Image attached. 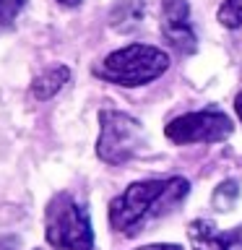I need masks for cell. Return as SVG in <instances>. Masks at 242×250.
<instances>
[{
	"label": "cell",
	"instance_id": "6da1fadb",
	"mask_svg": "<svg viewBox=\"0 0 242 250\" xmlns=\"http://www.w3.org/2000/svg\"><path fill=\"white\" fill-rule=\"evenodd\" d=\"M187 188H190V183L185 177L141 180V183H133L109 203V227L117 234L133 237L151 219L175 208L187 195Z\"/></svg>",
	"mask_w": 242,
	"mask_h": 250
},
{
	"label": "cell",
	"instance_id": "7a4b0ae2",
	"mask_svg": "<svg viewBox=\"0 0 242 250\" xmlns=\"http://www.w3.org/2000/svg\"><path fill=\"white\" fill-rule=\"evenodd\" d=\"M169 68V55L154 44H128L109 52L94 68L101 81L117 86H146Z\"/></svg>",
	"mask_w": 242,
	"mask_h": 250
},
{
	"label": "cell",
	"instance_id": "3957f363",
	"mask_svg": "<svg viewBox=\"0 0 242 250\" xmlns=\"http://www.w3.org/2000/svg\"><path fill=\"white\" fill-rule=\"evenodd\" d=\"M44 237L55 250H94L89 211L70 193H58L44 211Z\"/></svg>",
	"mask_w": 242,
	"mask_h": 250
},
{
	"label": "cell",
	"instance_id": "277c9868",
	"mask_svg": "<svg viewBox=\"0 0 242 250\" xmlns=\"http://www.w3.org/2000/svg\"><path fill=\"white\" fill-rule=\"evenodd\" d=\"M143 146V125L128 112L117 109H101L99 112V141H97V154L101 162L125 164L141 151Z\"/></svg>",
	"mask_w": 242,
	"mask_h": 250
},
{
	"label": "cell",
	"instance_id": "5b68a950",
	"mask_svg": "<svg viewBox=\"0 0 242 250\" xmlns=\"http://www.w3.org/2000/svg\"><path fill=\"white\" fill-rule=\"evenodd\" d=\"M234 130V123L229 115L222 109H198V112H187L175 117L164 133L172 144L187 146V144H219L226 141Z\"/></svg>",
	"mask_w": 242,
	"mask_h": 250
},
{
	"label": "cell",
	"instance_id": "8992f818",
	"mask_svg": "<svg viewBox=\"0 0 242 250\" xmlns=\"http://www.w3.org/2000/svg\"><path fill=\"white\" fill-rule=\"evenodd\" d=\"M161 34L177 52H195V31L190 23L187 0H164L161 3Z\"/></svg>",
	"mask_w": 242,
	"mask_h": 250
},
{
	"label": "cell",
	"instance_id": "52a82bcc",
	"mask_svg": "<svg viewBox=\"0 0 242 250\" xmlns=\"http://www.w3.org/2000/svg\"><path fill=\"white\" fill-rule=\"evenodd\" d=\"M187 237L193 242V250H232V242H237V234H226L224 237L206 219H198V222L187 227Z\"/></svg>",
	"mask_w": 242,
	"mask_h": 250
},
{
	"label": "cell",
	"instance_id": "ba28073f",
	"mask_svg": "<svg viewBox=\"0 0 242 250\" xmlns=\"http://www.w3.org/2000/svg\"><path fill=\"white\" fill-rule=\"evenodd\" d=\"M68 78H70V70L65 65H58V68H50V70H44L42 76H37L34 78V83H31V97H37V99H50L55 97L62 86L68 83Z\"/></svg>",
	"mask_w": 242,
	"mask_h": 250
},
{
	"label": "cell",
	"instance_id": "9c48e42d",
	"mask_svg": "<svg viewBox=\"0 0 242 250\" xmlns=\"http://www.w3.org/2000/svg\"><path fill=\"white\" fill-rule=\"evenodd\" d=\"M216 19L226 29H240L242 26V0H224Z\"/></svg>",
	"mask_w": 242,
	"mask_h": 250
},
{
	"label": "cell",
	"instance_id": "30bf717a",
	"mask_svg": "<svg viewBox=\"0 0 242 250\" xmlns=\"http://www.w3.org/2000/svg\"><path fill=\"white\" fill-rule=\"evenodd\" d=\"M23 5H26V0H0V31L13 26V21L19 19Z\"/></svg>",
	"mask_w": 242,
	"mask_h": 250
},
{
	"label": "cell",
	"instance_id": "8fae6325",
	"mask_svg": "<svg viewBox=\"0 0 242 250\" xmlns=\"http://www.w3.org/2000/svg\"><path fill=\"white\" fill-rule=\"evenodd\" d=\"M234 198H237V185H234V183H224V185L214 193V203L219 206V211H229V206H232Z\"/></svg>",
	"mask_w": 242,
	"mask_h": 250
},
{
	"label": "cell",
	"instance_id": "7c38bea8",
	"mask_svg": "<svg viewBox=\"0 0 242 250\" xmlns=\"http://www.w3.org/2000/svg\"><path fill=\"white\" fill-rule=\"evenodd\" d=\"M16 248H19L16 237H0V250H16Z\"/></svg>",
	"mask_w": 242,
	"mask_h": 250
},
{
	"label": "cell",
	"instance_id": "4fadbf2b",
	"mask_svg": "<svg viewBox=\"0 0 242 250\" xmlns=\"http://www.w3.org/2000/svg\"><path fill=\"white\" fill-rule=\"evenodd\" d=\"M138 250H182L180 245H167V242H159V245H146V248H138Z\"/></svg>",
	"mask_w": 242,
	"mask_h": 250
},
{
	"label": "cell",
	"instance_id": "5bb4252c",
	"mask_svg": "<svg viewBox=\"0 0 242 250\" xmlns=\"http://www.w3.org/2000/svg\"><path fill=\"white\" fill-rule=\"evenodd\" d=\"M234 112H237V117H240V123H242V91L234 97Z\"/></svg>",
	"mask_w": 242,
	"mask_h": 250
},
{
	"label": "cell",
	"instance_id": "9a60e30c",
	"mask_svg": "<svg viewBox=\"0 0 242 250\" xmlns=\"http://www.w3.org/2000/svg\"><path fill=\"white\" fill-rule=\"evenodd\" d=\"M58 3H62V5H78L81 0H58Z\"/></svg>",
	"mask_w": 242,
	"mask_h": 250
}]
</instances>
